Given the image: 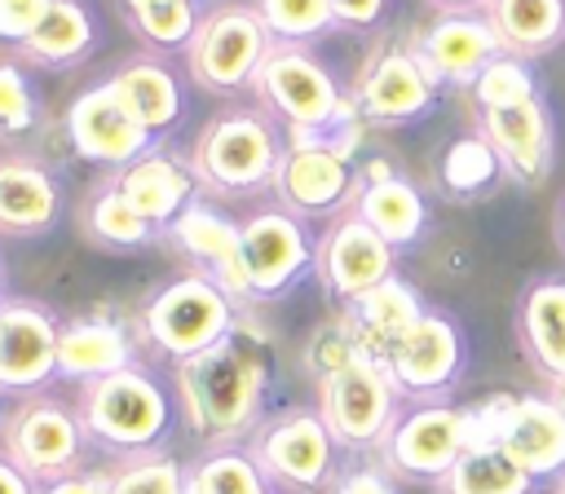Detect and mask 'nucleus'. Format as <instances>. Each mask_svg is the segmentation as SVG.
<instances>
[{
  "mask_svg": "<svg viewBox=\"0 0 565 494\" xmlns=\"http://www.w3.org/2000/svg\"><path fill=\"white\" fill-rule=\"evenodd\" d=\"M282 128L269 110L260 106H230L221 115H212L190 150L199 190L216 194V198H252L260 190H269L274 168L282 159Z\"/></svg>",
  "mask_w": 565,
  "mask_h": 494,
  "instance_id": "nucleus-3",
  "label": "nucleus"
},
{
  "mask_svg": "<svg viewBox=\"0 0 565 494\" xmlns=\"http://www.w3.org/2000/svg\"><path fill=\"white\" fill-rule=\"evenodd\" d=\"M238 304L199 269H185L168 282H159L146 304H141V335L150 340V348L159 357H168L172 366L185 357H199L203 348L221 344L234 322H238Z\"/></svg>",
  "mask_w": 565,
  "mask_h": 494,
  "instance_id": "nucleus-5",
  "label": "nucleus"
},
{
  "mask_svg": "<svg viewBox=\"0 0 565 494\" xmlns=\"http://www.w3.org/2000/svg\"><path fill=\"white\" fill-rule=\"evenodd\" d=\"M318 415L327 419L340 450L366 454V450H380L388 428L397 423L402 393L393 388V379L380 362L358 357L318 384Z\"/></svg>",
  "mask_w": 565,
  "mask_h": 494,
  "instance_id": "nucleus-9",
  "label": "nucleus"
},
{
  "mask_svg": "<svg viewBox=\"0 0 565 494\" xmlns=\"http://www.w3.org/2000/svg\"><path fill=\"white\" fill-rule=\"evenodd\" d=\"M57 318L31 296L0 300V397H31L57 379Z\"/></svg>",
  "mask_w": 565,
  "mask_h": 494,
  "instance_id": "nucleus-16",
  "label": "nucleus"
},
{
  "mask_svg": "<svg viewBox=\"0 0 565 494\" xmlns=\"http://www.w3.org/2000/svg\"><path fill=\"white\" fill-rule=\"evenodd\" d=\"M380 366L388 370L402 401H446L468 370V335L450 313L424 309Z\"/></svg>",
  "mask_w": 565,
  "mask_h": 494,
  "instance_id": "nucleus-12",
  "label": "nucleus"
},
{
  "mask_svg": "<svg viewBox=\"0 0 565 494\" xmlns=\"http://www.w3.org/2000/svg\"><path fill=\"white\" fill-rule=\"evenodd\" d=\"M163 238L190 260V269L207 273L238 309H252V282H247V265H243V229L230 212L194 198L163 229Z\"/></svg>",
  "mask_w": 565,
  "mask_h": 494,
  "instance_id": "nucleus-18",
  "label": "nucleus"
},
{
  "mask_svg": "<svg viewBox=\"0 0 565 494\" xmlns=\"http://www.w3.org/2000/svg\"><path fill=\"white\" fill-rule=\"evenodd\" d=\"M349 212H358V216H362L388 247H397V251L415 247V243L428 234V225H433L428 198H424L419 185H415L411 176H402V172H388V176H380V181H371V185H358Z\"/></svg>",
  "mask_w": 565,
  "mask_h": 494,
  "instance_id": "nucleus-28",
  "label": "nucleus"
},
{
  "mask_svg": "<svg viewBox=\"0 0 565 494\" xmlns=\"http://www.w3.org/2000/svg\"><path fill=\"white\" fill-rule=\"evenodd\" d=\"M132 362H137L132 331L115 318L88 313V318H71L57 326V379L66 384H93Z\"/></svg>",
  "mask_w": 565,
  "mask_h": 494,
  "instance_id": "nucleus-26",
  "label": "nucleus"
},
{
  "mask_svg": "<svg viewBox=\"0 0 565 494\" xmlns=\"http://www.w3.org/2000/svg\"><path fill=\"white\" fill-rule=\"evenodd\" d=\"M185 476L190 468H181V459L168 450H146L110 468V494H185Z\"/></svg>",
  "mask_w": 565,
  "mask_h": 494,
  "instance_id": "nucleus-38",
  "label": "nucleus"
},
{
  "mask_svg": "<svg viewBox=\"0 0 565 494\" xmlns=\"http://www.w3.org/2000/svg\"><path fill=\"white\" fill-rule=\"evenodd\" d=\"M124 4H132V0H124Z\"/></svg>",
  "mask_w": 565,
  "mask_h": 494,
  "instance_id": "nucleus-53",
  "label": "nucleus"
},
{
  "mask_svg": "<svg viewBox=\"0 0 565 494\" xmlns=\"http://www.w3.org/2000/svg\"><path fill=\"white\" fill-rule=\"evenodd\" d=\"M274 388V348L265 331L238 313L234 331L172 366V393L185 415V428L203 441V450L247 445V437L265 419V401Z\"/></svg>",
  "mask_w": 565,
  "mask_h": 494,
  "instance_id": "nucleus-1",
  "label": "nucleus"
},
{
  "mask_svg": "<svg viewBox=\"0 0 565 494\" xmlns=\"http://www.w3.org/2000/svg\"><path fill=\"white\" fill-rule=\"evenodd\" d=\"M203 494H269L274 481L260 472V463L247 454V445H225V450H203L190 468Z\"/></svg>",
  "mask_w": 565,
  "mask_h": 494,
  "instance_id": "nucleus-35",
  "label": "nucleus"
},
{
  "mask_svg": "<svg viewBox=\"0 0 565 494\" xmlns=\"http://www.w3.org/2000/svg\"><path fill=\"white\" fill-rule=\"evenodd\" d=\"M106 79H110V88L119 93V101L137 115V124L154 141H163L168 132L181 128V119H185V79L163 62V53L128 57Z\"/></svg>",
  "mask_w": 565,
  "mask_h": 494,
  "instance_id": "nucleus-23",
  "label": "nucleus"
},
{
  "mask_svg": "<svg viewBox=\"0 0 565 494\" xmlns=\"http://www.w3.org/2000/svg\"><path fill=\"white\" fill-rule=\"evenodd\" d=\"M75 410H79L84 432L97 450L128 459V454L159 450V441L172 432L177 393H168V384L150 366L132 362L115 375L79 384Z\"/></svg>",
  "mask_w": 565,
  "mask_h": 494,
  "instance_id": "nucleus-2",
  "label": "nucleus"
},
{
  "mask_svg": "<svg viewBox=\"0 0 565 494\" xmlns=\"http://www.w3.org/2000/svg\"><path fill=\"white\" fill-rule=\"evenodd\" d=\"M424 309H428V304H424L419 287L406 282L402 273L384 278L380 287H371V291L358 296L353 304H340V313H344V322H349V331H353L362 357H371V362H384V353L419 322Z\"/></svg>",
  "mask_w": 565,
  "mask_h": 494,
  "instance_id": "nucleus-27",
  "label": "nucleus"
},
{
  "mask_svg": "<svg viewBox=\"0 0 565 494\" xmlns=\"http://www.w3.org/2000/svg\"><path fill=\"white\" fill-rule=\"evenodd\" d=\"M481 13L512 57L539 62L565 44V0H486Z\"/></svg>",
  "mask_w": 565,
  "mask_h": 494,
  "instance_id": "nucleus-29",
  "label": "nucleus"
},
{
  "mask_svg": "<svg viewBox=\"0 0 565 494\" xmlns=\"http://www.w3.org/2000/svg\"><path fill=\"white\" fill-rule=\"evenodd\" d=\"M437 13H468V9H481L486 0H428Z\"/></svg>",
  "mask_w": 565,
  "mask_h": 494,
  "instance_id": "nucleus-46",
  "label": "nucleus"
},
{
  "mask_svg": "<svg viewBox=\"0 0 565 494\" xmlns=\"http://www.w3.org/2000/svg\"><path fill=\"white\" fill-rule=\"evenodd\" d=\"M269 194L305 221L340 216L353 203V159H344L327 137H287Z\"/></svg>",
  "mask_w": 565,
  "mask_h": 494,
  "instance_id": "nucleus-14",
  "label": "nucleus"
},
{
  "mask_svg": "<svg viewBox=\"0 0 565 494\" xmlns=\"http://www.w3.org/2000/svg\"><path fill=\"white\" fill-rule=\"evenodd\" d=\"M252 93L256 106L269 110L287 137H331L340 124L358 119L353 97L309 44H269Z\"/></svg>",
  "mask_w": 565,
  "mask_h": 494,
  "instance_id": "nucleus-4",
  "label": "nucleus"
},
{
  "mask_svg": "<svg viewBox=\"0 0 565 494\" xmlns=\"http://www.w3.org/2000/svg\"><path fill=\"white\" fill-rule=\"evenodd\" d=\"M274 44H313L335 31L331 0H252Z\"/></svg>",
  "mask_w": 565,
  "mask_h": 494,
  "instance_id": "nucleus-36",
  "label": "nucleus"
},
{
  "mask_svg": "<svg viewBox=\"0 0 565 494\" xmlns=\"http://www.w3.org/2000/svg\"><path fill=\"white\" fill-rule=\"evenodd\" d=\"M468 450V410L450 401H411L380 445V463L397 481L437 485Z\"/></svg>",
  "mask_w": 565,
  "mask_h": 494,
  "instance_id": "nucleus-13",
  "label": "nucleus"
},
{
  "mask_svg": "<svg viewBox=\"0 0 565 494\" xmlns=\"http://www.w3.org/2000/svg\"><path fill=\"white\" fill-rule=\"evenodd\" d=\"M547 397H552V401L561 406V415H565V379H552V384H547Z\"/></svg>",
  "mask_w": 565,
  "mask_h": 494,
  "instance_id": "nucleus-47",
  "label": "nucleus"
},
{
  "mask_svg": "<svg viewBox=\"0 0 565 494\" xmlns=\"http://www.w3.org/2000/svg\"><path fill=\"white\" fill-rule=\"evenodd\" d=\"M499 450L525 468L534 481H561L565 476V415L552 397L525 393L512 401V415L503 423Z\"/></svg>",
  "mask_w": 565,
  "mask_h": 494,
  "instance_id": "nucleus-25",
  "label": "nucleus"
},
{
  "mask_svg": "<svg viewBox=\"0 0 565 494\" xmlns=\"http://www.w3.org/2000/svg\"><path fill=\"white\" fill-rule=\"evenodd\" d=\"M552 494H565V476H561V481H556V490H552Z\"/></svg>",
  "mask_w": 565,
  "mask_h": 494,
  "instance_id": "nucleus-51",
  "label": "nucleus"
},
{
  "mask_svg": "<svg viewBox=\"0 0 565 494\" xmlns=\"http://www.w3.org/2000/svg\"><path fill=\"white\" fill-rule=\"evenodd\" d=\"M349 97L366 128H406L433 115L441 88L424 71L411 40H388L362 62Z\"/></svg>",
  "mask_w": 565,
  "mask_h": 494,
  "instance_id": "nucleus-11",
  "label": "nucleus"
},
{
  "mask_svg": "<svg viewBox=\"0 0 565 494\" xmlns=\"http://www.w3.org/2000/svg\"><path fill=\"white\" fill-rule=\"evenodd\" d=\"M62 221V181L35 154H0V238H44Z\"/></svg>",
  "mask_w": 565,
  "mask_h": 494,
  "instance_id": "nucleus-22",
  "label": "nucleus"
},
{
  "mask_svg": "<svg viewBox=\"0 0 565 494\" xmlns=\"http://www.w3.org/2000/svg\"><path fill=\"white\" fill-rule=\"evenodd\" d=\"M556 243H561V251H565V198H561V207H556Z\"/></svg>",
  "mask_w": 565,
  "mask_h": 494,
  "instance_id": "nucleus-48",
  "label": "nucleus"
},
{
  "mask_svg": "<svg viewBox=\"0 0 565 494\" xmlns=\"http://www.w3.org/2000/svg\"><path fill=\"white\" fill-rule=\"evenodd\" d=\"M503 168H499V154L490 150V141L472 128V132H459L441 159H437V185L450 203H472L481 194H490L499 185Z\"/></svg>",
  "mask_w": 565,
  "mask_h": 494,
  "instance_id": "nucleus-31",
  "label": "nucleus"
},
{
  "mask_svg": "<svg viewBox=\"0 0 565 494\" xmlns=\"http://www.w3.org/2000/svg\"><path fill=\"white\" fill-rule=\"evenodd\" d=\"M84 234H88L97 247H106V251H141V247H150V243L159 238V229L115 190L110 176H106V181L93 190V198L84 203Z\"/></svg>",
  "mask_w": 565,
  "mask_h": 494,
  "instance_id": "nucleus-32",
  "label": "nucleus"
},
{
  "mask_svg": "<svg viewBox=\"0 0 565 494\" xmlns=\"http://www.w3.org/2000/svg\"><path fill=\"white\" fill-rule=\"evenodd\" d=\"M0 419H4V401H0Z\"/></svg>",
  "mask_w": 565,
  "mask_h": 494,
  "instance_id": "nucleus-52",
  "label": "nucleus"
},
{
  "mask_svg": "<svg viewBox=\"0 0 565 494\" xmlns=\"http://www.w3.org/2000/svg\"><path fill=\"white\" fill-rule=\"evenodd\" d=\"M243 229V265L252 282V304H269L291 296L309 273H313V251L318 234L309 229L305 216L265 203L238 221Z\"/></svg>",
  "mask_w": 565,
  "mask_h": 494,
  "instance_id": "nucleus-10",
  "label": "nucleus"
},
{
  "mask_svg": "<svg viewBox=\"0 0 565 494\" xmlns=\"http://www.w3.org/2000/svg\"><path fill=\"white\" fill-rule=\"evenodd\" d=\"M49 9H53V0H0V40L18 49L44 22Z\"/></svg>",
  "mask_w": 565,
  "mask_h": 494,
  "instance_id": "nucleus-42",
  "label": "nucleus"
},
{
  "mask_svg": "<svg viewBox=\"0 0 565 494\" xmlns=\"http://www.w3.org/2000/svg\"><path fill=\"white\" fill-rule=\"evenodd\" d=\"M512 326L525 362L547 384L565 379V278L561 273H539L521 287Z\"/></svg>",
  "mask_w": 565,
  "mask_h": 494,
  "instance_id": "nucleus-24",
  "label": "nucleus"
},
{
  "mask_svg": "<svg viewBox=\"0 0 565 494\" xmlns=\"http://www.w3.org/2000/svg\"><path fill=\"white\" fill-rule=\"evenodd\" d=\"M66 141L71 150L106 172L128 168L137 154H146L154 146V137L137 124V115L119 101V93L110 88V79L88 84L71 106H66Z\"/></svg>",
  "mask_w": 565,
  "mask_h": 494,
  "instance_id": "nucleus-17",
  "label": "nucleus"
},
{
  "mask_svg": "<svg viewBox=\"0 0 565 494\" xmlns=\"http://www.w3.org/2000/svg\"><path fill=\"white\" fill-rule=\"evenodd\" d=\"M115 190L163 234L194 198H199V176H194V163L190 154H181L168 137L154 141L146 154H137L128 168L110 172Z\"/></svg>",
  "mask_w": 565,
  "mask_h": 494,
  "instance_id": "nucleus-21",
  "label": "nucleus"
},
{
  "mask_svg": "<svg viewBox=\"0 0 565 494\" xmlns=\"http://www.w3.org/2000/svg\"><path fill=\"white\" fill-rule=\"evenodd\" d=\"M124 18L132 35L154 53H185L203 13H199V0H132L124 4Z\"/></svg>",
  "mask_w": 565,
  "mask_h": 494,
  "instance_id": "nucleus-34",
  "label": "nucleus"
},
{
  "mask_svg": "<svg viewBox=\"0 0 565 494\" xmlns=\"http://www.w3.org/2000/svg\"><path fill=\"white\" fill-rule=\"evenodd\" d=\"M0 300H4V260H0Z\"/></svg>",
  "mask_w": 565,
  "mask_h": 494,
  "instance_id": "nucleus-50",
  "label": "nucleus"
},
{
  "mask_svg": "<svg viewBox=\"0 0 565 494\" xmlns=\"http://www.w3.org/2000/svg\"><path fill=\"white\" fill-rule=\"evenodd\" d=\"M185 494H203V490H199V481H194V476H185Z\"/></svg>",
  "mask_w": 565,
  "mask_h": 494,
  "instance_id": "nucleus-49",
  "label": "nucleus"
},
{
  "mask_svg": "<svg viewBox=\"0 0 565 494\" xmlns=\"http://www.w3.org/2000/svg\"><path fill=\"white\" fill-rule=\"evenodd\" d=\"M269 31L252 4H216L199 18L190 44H185V75L194 88L212 97H234L247 93L265 53H269Z\"/></svg>",
  "mask_w": 565,
  "mask_h": 494,
  "instance_id": "nucleus-6",
  "label": "nucleus"
},
{
  "mask_svg": "<svg viewBox=\"0 0 565 494\" xmlns=\"http://www.w3.org/2000/svg\"><path fill=\"white\" fill-rule=\"evenodd\" d=\"M88 432L75 410V401H62L53 393H31L0 419V450L35 481L49 485L57 476H71L84 468Z\"/></svg>",
  "mask_w": 565,
  "mask_h": 494,
  "instance_id": "nucleus-7",
  "label": "nucleus"
},
{
  "mask_svg": "<svg viewBox=\"0 0 565 494\" xmlns=\"http://www.w3.org/2000/svg\"><path fill=\"white\" fill-rule=\"evenodd\" d=\"M388 4L393 0H331L335 26H344V31H371V26H380L384 13H388Z\"/></svg>",
  "mask_w": 565,
  "mask_h": 494,
  "instance_id": "nucleus-43",
  "label": "nucleus"
},
{
  "mask_svg": "<svg viewBox=\"0 0 565 494\" xmlns=\"http://www.w3.org/2000/svg\"><path fill=\"white\" fill-rule=\"evenodd\" d=\"M0 494H35V481L0 450Z\"/></svg>",
  "mask_w": 565,
  "mask_h": 494,
  "instance_id": "nucleus-45",
  "label": "nucleus"
},
{
  "mask_svg": "<svg viewBox=\"0 0 565 494\" xmlns=\"http://www.w3.org/2000/svg\"><path fill=\"white\" fill-rule=\"evenodd\" d=\"M468 93H472L477 110H499V106H516V101L543 97V93H539V71H534V62L512 57V53H499L494 62H486V71L472 79Z\"/></svg>",
  "mask_w": 565,
  "mask_h": 494,
  "instance_id": "nucleus-37",
  "label": "nucleus"
},
{
  "mask_svg": "<svg viewBox=\"0 0 565 494\" xmlns=\"http://www.w3.org/2000/svg\"><path fill=\"white\" fill-rule=\"evenodd\" d=\"M247 454L260 463V472L296 494H318L335 481V437L318 406H287L260 419V428L247 437Z\"/></svg>",
  "mask_w": 565,
  "mask_h": 494,
  "instance_id": "nucleus-8",
  "label": "nucleus"
},
{
  "mask_svg": "<svg viewBox=\"0 0 565 494\" xmlns=\"http://www.w3.org/2000/svg\"><path fill=\"white\" fill-rule=\"evenodd\" d=\"M411 44L437 88H472V79L486 71V62H494L503 53L499 35L481 9L437 13L428 26H419L411 35Z\"/></svg>",
  "mask_w": 565,
  "mask_h": 494,
  "instance_id": "nucleus-20",
  "label": "nucleus"
},
{
  "mask_svg": "<svg viewBox=\"0 0 565 494\" xmlns=\"http://www.w3.org/2000/svg\"><path fill=\"white\" fill-rule=\"evenodd\" d=\"M97 49V18L84 0H53L44 22L18 44V57L44 71H66Z\"/></svg>",
  "mask_w": 565,
  "mask_h": 494,
  "instance_id": "nucleus-30",
  "label": "nucleus"
},
{
  "mask_svg": "<svg viewBox=\"0 0 565 494\" xmlns=\"http://www.w3.org/2000/svg\"><path fill=\"white\" fill-rule=\"evenodd\" d=\"M397 247H388L358 212H340L331 216V225L318 234V251H313V273L322 282V291L335 304H353L358 296H366L371 287H380L384 278L397 273Z\"/></svg>",
  "mask_w": 565,
  "mask_h": 494,
  "instance_id": "nucleus-15",
  "label": "nucleus"
},
{
  "mask_svg": "<svg viewBox=\"0 0 565 494\" xmlns=\"http://www.w3.org/2000/svg\"><path fill=\"white\" fill-rule=\"evenodd\" d=\"M327 494H402V490H397V476L371 459V463H353V468L335 472Z\"/></svg>",
  "mask_w": 565,
  "mask_h": 494,
  "instance_id": "nucleus-41",
  "label": "nucleus"
},
{
  "mask_svg": "<svg viewBox=\"0 0 565 494\" xmlns=\"http://www.w3.org/2000/svg\"><path fill=\"white\" fill-rule=\"evenodd\" d=\"M40 119V93L22 57H0V137H22Z\"/></svg>",
  "mask_w": 565,
  "mask_h": 494,
  "instance_id": "nucleus-40",
  "label": "nucleus"
},
{
  "mask_svg": "<svg viewBox=\"0 0 565 494\" xmlns=\"http://www.w3.org/2000/svg\"><path fill=\"white\" fill-rule=\"evenodd\" d=\"M358 357H362V348H358V340H353V331H349V322H344L340 309H335L327 322H318V326L309 331V340L300 344V366H305V375H309L313 384H322L327 375L344 370V366L358 362Z\"/></svg>",
  "mask_w": 565,
  "mask_h": 494,
  "instance_id": "nucleus-39",
  "label": "nucleus"
},
{
  "mask_svg": "<svg viewBox=\"0 0 565 494\" xmlns=\"http://www.w3.org/2000/svg\"><path fill=\"white\" fill-rule=\"evenodd\" d=\"M477 132L499 154V168L508 181H516L525 190L547 181L552 154H556V124H552V110L543 97L499 106V110H477Z\"/></svg>",
  "mask_w": 565,
  "mask_h": 494,
  "instance_id": "nucleus-19",
  "label": "nucleus"
},
{
  "mask_svg": "<svg viewBox=\"0 0 565 494\" xmlns=\"http://www.w3.org/2000/svg\"><path fill=\"white\" fill-rule=\"evenodd\" d=\"M35 494H110V472L106 468H79L71 476H57L49 485H35Z\"/></svg>",
  "mask_w": 565,
  "mask_h": 494,
  "instance_id": "nucleus-44",
  "label": "nucleus"
},
{
  "mask_svg": "<svg viewBox=\"0 0 565 494\" xmlns=\"http://www.w3.org/2000/svg\"><path fill=\"white\" fill-rule=\"evenodd\" d=\"M543 481H534L525 468H516L499 445L463 450V459L433 485L437 494H539Z\"/></svg>",
  "mask_w": 565,
  "mask_h": 494,
  "instance_id": "nucleus-33",
  "label": "nucleus"
}]
</instances>
